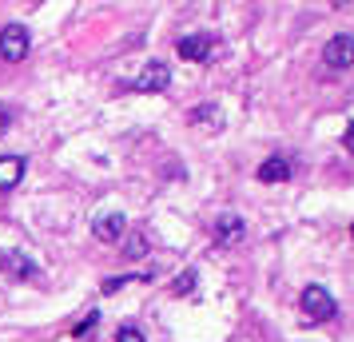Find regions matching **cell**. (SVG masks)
Segmentation results:
<instances>
[{
  "label": "cell",
  "mask_w": 354,
  "mask_h": 342,
  "mask_svg": "<svg viewBox=\"0 0 354 342\" xmlns=\"http://www.w3.org/2000/svg\"><path fill=\"white\" fill-rule=\"evenodd\" d=\"M124 227H128V219H124L120 211H108V215H96V219H92V235H96V239H104V243L120 239V235H124Z\"/></svg>",
  "instance_id": "obj_8"
},
{
  "label": "cell",
  "mask_w": 354,
  "mask_h": 342,
  "mask_svg": "<svg viewBox=\"0 0 354 342\" xmlns=\"http://www.w3.org/2000/svg\"><path fill=\"white\" fill-rule=\"evenodd\" d=\"M167 84H171V68L163 64V60H151V64L136 76V92H167Z\"/></svg>",
  "instance_id": "obj_6"
},
{
  "label": "cell",
  "mask_w": 354,
  "mask_h": 342,
  "mask_svg": "<svg viewBox=\"0 0 354 342\" xmlns=\"http://www.w3.org/2000/svg\"><path fill=\"white\" fill-rule=\"evenodd\" d=\"M115 342H147V339H144V330H140L136 323H124L120 330H115Z\"/></svg>",
  "instance_id": "obj_14"
},
{
  "label": "cell",
  "mask_w": 354,
  "mask_h": 342,
  "mask_svg": "<svg viewBox=\"0 0 354 342\" xmlns=\"http://www.w3.org/2000/svg\"><path fill=\"white\" fill-rule=\"evenodd\" d=\"M195 287H199V271H192V267H187V271H179V275L171 278V287H167V291L183 298V294H192Z\"/></svg>",
  "instance_id": "obj_12"
},
{
  "label": "cell",
  "mask_w": 354,
  "mask_h": 342,
  "mask_svg": "<svg viewBox=\"0 0 354 342\" xmlns=\"http://www.w3.org/2000/svg\"><path fill=\"white\" fill-rule=\"evenodd\" d=\"M140 255H147V239L144 235H136V239L124 243V259H140Z\"/></svg>",
  "instance_id": "obj_15"
},
{
  "label": "cell",
  "mask_w": 354,
  "mask_h": 342,
  "mask_svg": "<svg viewBox=\"0 0 354 342\" xmlns=\"http://www.w3.org/2000/svg\"><path fill=\"white\" fill-rule=\"evenodd\" d=\"M342 147L354 155V124H346V131H342Z\"/></svg>",
  "instance_id": "obj_17"
},
{
  "label": "cell",
  "mask_w": 354,
  "mask_h": 342,
  "mask_svg": "<svg viewBox=\"0 0 354 342\" xmlns=\"http://www.w3.org/2000/svg\"><path fill=\"white\" fill-rule=\"evenodd\" d=\"M219 48V36H211V32H192V36H179L176 40V52L183 56V60H199V64H207L211 60V52Z\"/></svg>",
  "instance_id": "obj_3"
},
{
  "label": "cell",
  "mask_w": 354,
  "mask_h": 342,
  "mask_svg": "<svg viewBox=\"0 0 354 342\" xmlns=\"http://www.w3.org/2000/svg\"><path fill=\"white\" fill-rule=\"evenodd\" d=\"M96 323H100V310H88V314H84L80 323L72 326V334H76V339H88V334L96 330Z\"/></svg>",
  "instance_id": "obj_13"
},
{
  "label": "cell",
  "mask_w": 354,
  "mask_h": 342,
  "mask_svg": "<svg viewBox=\"0 0 354 342\" xmlns=\"http://www.w3.org/2000/svg\"><path fill=\"white\" fill-rule=\"evenodd\" d=\"M351 235H354V227H351Z\"/></svg>",
  "instance_id": "obj_19"
},
{
  "label": "cell",
  "mask_w": 354,
  "mask_h": 342,
  "mask_svg": "<svg viewBox=\"0 0 354 342\" xmlns=\"http://www.w3.org/2000/svg\"><path fill=\"white\" fill-rule=\"evenodd\" d=\"M299 307H303V314L310 319V323H326V319H335V298H330V291L326 287H319V283H310V287H303V294H299Z\"/></svg>",
  "instance_id": "obj_1"
},
{
  "label": "cell",
  "mask_w": 354,
  "mask_h": 342,
  "mask_svg": "<svg viewBox=\"0 0 354 342\" xmlns=\"http://www.w3.org/2000/svg\"><path fill=\"white\" fill-rule=\"evenodd\" d=\"M8 128V108H0V131Z\"/></svg>",
  "instance_id": "obj_18"
},
{
  "label": "cell",
  "mask_w": 354,
  "mask_h": 342,
  "mask_svg": "<svg viewBox=\"0 0 354 342\" xmlns=\"http://www.w3.org/2000/svg\"><path fill=\"white\" fill-rule=\"evenodd\" d=\"M322 60H326V68H338V72L354 68V36H346V32L330 36L326 48H322Z\"/></svg>",
  "instance_id": "obj_4"
},
{
  "label": "cell",
  "mask_w": 354,
  "mask_h": 342,
  "mask_svg": "<svg viewBox=\"0 0 354 342\" xmlns=\"http://www.w3.org/2000/svg\"><path fill=\"white\" fill-rule=\"evenodd\" d=\"M192 124L199 128V124H207L211 131L223 128V115H219V104H199V108H192Z\"/></svg>",
  "instance_id": "obj_11"
},
{
  "label": "cell",
  "mask_w": 354,
  "mask_h": 342,
  "mask_svg": "<svg viewBox=\"0 0 354 342\" xmlns=\"http://www.w3.org/2000/svg\"><path fill=\"white\" fill-rule=\"evenodd\" d=\"M0 271L8 278H20V283H28V278L40 275V263L32 255H24V251H4L0 255Z\"/></svg>",
  "instance_id": "obj_5"
},
{
  "label": "cell",
  "mask_w": 354,
  "mask_h": 342,
  "mask_svg": "<svg viewBox=\"0 0 354 342\" xmlns=\"http://www.w3.org/2000/svg\"><path fill=\"white\" fill-rule=\"evenodd\" d=\"M131 278H136V275H120V278H108V283H104V294H115V291H120V287H128Z\"/></svg>",
  "instance_id": "obj_16"
},
{
  "label": "cell",
  "mask_w": 354,
  "mask_h": 342,
  "mask_svg": "<svg viewBox=\"0 0 354 342\" xmlns=\"http://www.w3.org/2000/svg\"><path fill=\"white\" fill-rule=\"evenodd\" d=\"M24 175V155H0V191H12Z\"/></svg>",
  "instance_id": "obj_10"
},
{
  "label": "cell",
  "mask_w": 354,
  "mask_h": 342,
  "mask_svg": "<svg viewBox=\"0 0 354 342\" xmlns=\"http://www.w3.org/2000/svg\"><path fill=\"white\" fill-rule=\"evenodd\" d=\"M255 175L263 183H283V180H290V160H287V155H271V160L259 163Z\"/></svg>",
  "instance_id": "obj_9"
},
{
  "label": "cell",
  "mask_w": 354,
  "mask_h": 342,
  "mask_svg": "<svg viewBox=\"0 0 354 342\" xmlns=\"http://www.w3.org/2000/svg\"><path fill=\"white\" fill-rule=\"evenodd\" d=\"M215 239H219V243H243V239H247V223H243L235 211H223L215 219Z\"/></svg>",
  "instance_id": "obj_7"
},
{
  "label": "cell",
  "mask_w": 354,
  "mask_h": 342,
  "mask_svg": "<svg viewBox=\"0 0 354 342\" xmlns=\"http://www.w3.org/2000/svg\"><path fill=\"white\" fill-rule=\"evenodd\" d=\"M32 48V36L24 24H4L0 28V60H8V64H20L24 56Z\"/></svg>",
  "instance_id": "obj_2"
}]
</instances>
